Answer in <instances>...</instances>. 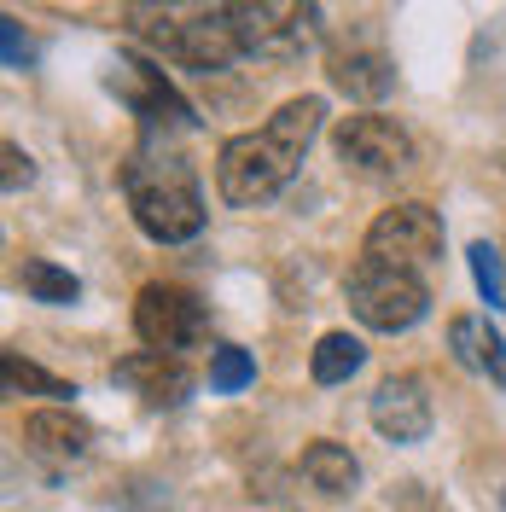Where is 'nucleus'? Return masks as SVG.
I'll return each mask as SVG.
<instances>
[{
  "instance_id": "f257e3e1",
  "label": "nucleus",
  "mask_w": 506,
  "mask_h": 512,
  "mask_svg": "<svg viewBox=\"0 0 506 512\" xmlns=\"http://www.w3.org/2000/svg\"><path fill=\"white\" fill-rule=\"evenodd\" d=\"M320 117H326V105L309 94V99H285L256 134H233L222 146V158H216V187H222L227 204H268L297 175V163L309 158Z\"/></svg>"
},
{
  "instance_id": "f03ea898",
  "label": "nucleus",
  "mask_w": 506,
  "mask_h": 512,
  "mask_svg": "<svg viewBox=\"0 0 506 512\" xmlns=\"http://www.w3.org/2000/svg\"><path fill=\"white\" fill-rule=\"evenodd\" d=\"M123 192H128V210H134V222H140L146 239L181 245V239H198L204 233V192H198L192 169L175 152L140 146L123 163Z\"/></svg>"
},
{
  "instance_id": "7ed1b4c3",
  "label": "nucleus",
  "mask_w": 506,
  "mask_h": 512,
  "mask_svg": "<svg viewBox=\"0 0 506 512\" xmlns=\"http://www.w3.org/2000/svg\"><path fill=\"white\" fill-rule=\"evenodd\" d=\"M344 297H349V309H355V320L373 326V332H408L413 320L431 309L425 280H419L413 268H390L379 256H361V262L349 268Z\"/></svg>"
},
{
  "instance_id": "20e7f679",
  "label": "nucleus",
  "mask_w": 506,
  "mask_h": 512,
  "mask_svg": "<svg viewBox=\"0 0 506 512\" xmlns=\"http://www.w3.org/2000/svg\"><path fill=\"white\" fill-rule=\"evenodd\" d=\"M134 332L146 338V350L158 355H181L192 344H204L210 315L187 286H146L134 297Z\"/></svg>"
},
{
  "instance_id": "39448f33",
  "label": "nucleus",
  "mask_w": 506,
  "mask_h": 512,
  "mask_svg": "<svg viewBox=\"0 0 506 512\" xmlns=\"http://www.w3.org/2000/svg\"><path fill=\"white\" fill-rule=\"evenodd\" d=\"M367 256L419 274L425 262L443 256V222H437V210L431 204H396V210H384L379 222L367 227Z\"/></svg>"
},
{
  "instance_id": "423d86ee",
  "label": "nucleus",
  "mask_w": 506,
  "mask_h": 512,
  "mask_svg": "<svg viewBox=\"0 0 506 512\" xmlns=\"http://www.w3.org/2000/svg\"><path fill=\"white\" fill-rule=\"evenodd\" d=\"M105 88L123 99L140 123H152V128H192V105L175 94V82H169L152 59H134V53L117 59V64H111V76H105Z\"/></svg>"
},
{
  "instance_id": "0eeeda50",
  "label": "nucleus",
  "mask_w": 506,
  "mask_h": 512,
  "mask_svg": "<svg viewBox=\"0 0 506 512\" xmlns=\"http://www.w3.org/2000/svg\"><path fill=\"white\" fill-rule=\"evenodd\" d=\"M332 146H338V158H344L355 175H402L413 163V140L390 123V117H373V111L344 117L338 134H332Z\"/></svg>"
},
{
  "instance_id": "6e6552de",
  "label": "nucleus",
  "mask_w": 506,
  "mask_h": 512,
  "mask_svg": "<svg viewBox=\"0 0 506 512\" xmlns=\"http://www.w3.org/2000/svg\"><path fill=\"white\" fill-rule=\"evenodd\" d=\"M111 379L123 384V390H134L140 402H152V408H181L192 396V367L181 355H158V350H140V355H128V361H117Z\"/></svg>"
},
{
  "instance_id": "1a4fd4ad",
  "label": "nucleus",
  "mask_w": 506,
  "mask_h": 512,
  "mask_svg": "<svg viewBox=\"0 0 506 512\" xmlns=\"http://www.w3.org/2000/svg\"><path fill=\"white\" fill-rule=\"evenodd\" d=\"M373 425L390 443H425L431 437V396L419 379H384L373 390Z\"/></svg>"
},
{
  "instance_id": "9d476101",
  "label": "nucleus",
  "mask_w": 506,
  "mask_h": 512,
  "mask_svg": "<svg viewBox=\"0 0 506 512\" xmlns=\"http://www.w3.org/2000/svg\"><path fill=\"white\" fill-rule=\"evenodd\" d=\"M24 443H30V454H41V460L70 466V460H82V454H88L94 425H88L82 414H70V408H41V414L24 419Z\"/></svg>"
},
{
  "instance_id": "9b49d317",
  "label": "nucleus",
  "mask_w": 506,
  "mask_h": 512,
  "mask_svg": "<svg viewBox=\"0 0 506 512\" xmlns=\"http://www.w3.org/2000/svg\"><path fill=\"white\" fill-rule=\"evenodd\" d=\"M448 344H454V355H460V367H472V373H483L489 384L506 390V338L483 315H460L454 326H448Z\"/></svg>"
},
{
  "instance_id": "f8f14e48",
  "label": "nucleus",
  "mask_w": 506,
  "mask_h": 512,
  "mask_svg": "<svg viewBox=\"0 0 506 512\" xmlns=\"http://www.w3.org/2000/svg\"><path fill=\"white\" fill-rule=\"evenodd\" d=\"M332 88L349 99H384L396 88V70L384 53H338L332 59Z\"/></svg>"
},
{
  "instance_id": "ddd939ff",
  "label": "nucleus",
  "mask_w": 506,
  "mask_h": 512,
  "mask_svg": "<svg viewBox=\"0 0 506 512\" xmlns=\"http://www.w3.org/2000/svg\"><path fill=\"white\" fill-rule=\"evenodd\" d=\"M303 478L315 489H326V495H349L361 483V460L338 443H309L303 448Z\"/></svg>"
},
{
  "instance_id": "4468645a",
  "label": "nucleus",
  "mask_w": 506,
  "mask_h": 512,
  "mask_svg": "<svg viewBox=\"0 0 506 512\" xmlns=\"http://www.w3.org/2000/svg\"><path fill=\"white\" fill-rule=\"evenodd\" d=\"M361 361H367V350H361V338H349V332H326L315 344V355H309V373H315V384H344L361 373Z\"/></svg>"
},
{
  "instance_id": "2eb2a0df",
  "label": "nucleus",
  "mask_w": 506,
  "mask_h": 512,
  "mask_svg": "<svg viewBox=\"0 0 506 512\" xmlns=\"http://www.w3.org/2000/svg\"><path fill=\"white\" fill-rule=\"evenodd\" d=\"M18 286L30 291L35 303H76L82 297V280L59 268V262H47V256H24L18 262Z\"/></svg>"
},
{
  "instance_id": "dca6fc26",
  "label": "nucleus",
  "mask_w": 506,
  "mask_h": 512,
  "mask_svg": "<svg viewBox=\"0 0 506 512\" xmlns=\"http://www.w3.org/2000/svg\"><path fill=\"white\" fill-rule=\"evenodd\" d=\"M0 373H6V390H30V396H76V384L41 373V367H35V361H24L18 350L0 355Z\"/></svg>"
},
{
  "instance_id": "f3484780",
  "label": "nucleus",
  "mask_w": 506,
  "mask_h": 512,
  "mask_svg": "<svg viewBox=\"0 0 506 512\" xmlns=\"http://www.w3.org/2000/svg\"><path fill=\"white\" fill-rule=\"evenodd\" d=\"M251 379H256V361L239 350V344H222V350H210V390L233 396V390H245Z\"/></svg>"
},
{
  "instance_id": "a211bd4d",
  "label": "nucleus",
  "mask_w": 506,
  "mask_h": 512,
  "mask_svg": "<svg viewBox=\"0 0 506 512\" xmlns=\"http://www.w3.org/2000/svg\"><path fill=\"white\" fill-rule=\"evenodd\" d=\"M466 256H472V280H477V291H483V303H489V309H501V303H506V274H501L495 245H483V239H477Z\"/></svg>"
},
{
  "instance_id": "6ab92c4d",
  "label": "nucleus",
  "mask_w": 506,
  "mask_h": 512,
  "mask_svg": "<svg viewBox=\"0 0 506 512\" xmlns=\"http://www.w3.org/2000/svg\"><path fill=\"white\" fill-rule=\"evenodd\" d=\"M0 163H6V175H0V181H6V192H18V187H30V181H35L30 158H24V152H18V146H12V140H6V146H0Z\"/></svg>"
},
{
  "instance_id": "aec40b11",
  "label": "nucleus",
  "mask_w": 506,
  "mask_h": 512,
  "mask_svg": "<svg viewBox=\"0 0 506 512\" xmlns=\"http://www.w3.org/2000/svg\"><path fill=\"white\" fill-rule=\"evenodd\" d=\"M0 35H6V64L24 70V64H30V41H24V30H18V18H0Z\"/></svg>"
},
{
  "instance_id": "412c9836",
  "label": "nucleus",
  "mask_w": 506,
  "mask_h": 512,
  "mask_svg": "<svg viewBox=\"0 0 506 512\" xmlns=\"http://www.w3.org/2000/svg\"><path fill=\"white\" fill-rule=\"evenodd\" d=\"M402 512H443V501H431L419 483H408V489H402Z\"/></svg>"
}]
</instances>
